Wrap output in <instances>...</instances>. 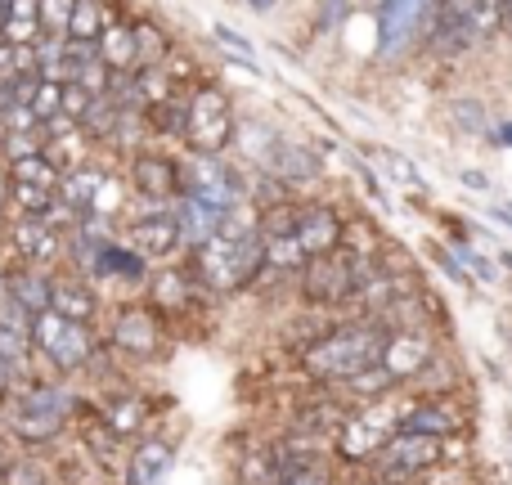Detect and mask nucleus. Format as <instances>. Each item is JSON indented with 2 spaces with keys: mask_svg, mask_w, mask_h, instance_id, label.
Wrapping results in <instances>:
<instances>
[{
  "mask_svg": "<svg viewBox=\"0 0 512 485\" xmlns=\"http://www.w3.org/2000/svg\"><path fill=\"white\" fill-rule=\"evenodd\" d=\"M382 342H387V324L369 315H346L324 324L315 337H306L297 351V369L306 382L328 391H342L355 373L382 360Z\"/></svg>",
  "mask_w": 512,
  "mask_h": 485,
  "instance_id": "f257e3e1",
  "label": "nucleus"
},
{
  "mask_svg": "<svg viewBox=\"0 0 512 485\" xmlns=\"http://www.w3.org/2000/svg\"><path fill=\"white\" fill-rule=\"evenodd\" d=\"M261 270H265L261 239H256L252 221H239V212L225 216L221 230L189 252V274L212 301L252 288L261 279Z\"/></svg>",
  "mask_w": 512,
  "mask_h": 485,
  "instance_id": "f03ea898",
  "label": "nucleus"
},
{
  "mask_svg": "<svg viewBox=\"0 0 512 485\" xmlns=\"http://www.w3.org/2000/svg\"><path fill=\"white\" fill-rule=\"evenodd\" d=\"M405 396L409 391H396L387 400H373V405H355L351 418L342 423V432L333 436V463H346V468H369L382 454V445L400 432V414H405Z\"/></svg>",
  "mask_w": 512,
  "mask_h": 485,
  "instance_id": "7ed1b4c3",
  "label": "nucleus"
},
{
  "mask_svg": "<svg viewBox=\"0 0 512 485\" xmlns=\"http://www.w3.org/2000/svg\"><path fill=\"white\" fill-rule=\"evenodd\" d=\"M364 274H369V261L351 252H328V256H310L297 274V297L306 301L310 310H342V306H355V292H360Z\"/></svg>",
  "mask_w": 512,
  "mask_h": 485,
  "instance_id": "20e7f679",
  "label": "nucleus"
},
{
  "mask_svg": "<svg viewBox=\"0 0 512 485\" xmlns=\"http://www.w3.org/2000/svg\"><path fill=\"white\" fill-rule=\"evenodd\" d=\"M234 135H239V122H234L230 95H225L216 81L189 86V95H185V144H189V153L221 158V153L234 144Z\"/></svg>",
  "mask_w": 512,
  "mask_h": 485,
  "instance_id": "39448f33",
  "label": "nucleus"
},
{
  "mask_svg": "<svg viewBox=\"0 0 512 485\" xmlns=\"http://www.w3.org/2000/svg\"><path fill=\"white\" fill-rule=\"evenodd\" d=\"M32 346H36V355L50 360L54 373H63V378L90 369L99 355V337L90 333V324H72V319L54 315V310L32 315Z\"/></svg>",
  "mask_w": 512,
  "mask_h": 485,
  "instance_id": "423d86ee",
  "label": "nucleus"
},
{
  "mask_svg": "<svg viewBox=\"0 0 512 485\" xmlns=\"http://www.w3.org/2000/svg\"><path fill=\"white\" fill-rule=\"evenodd\" d=\"M454 441H432V436H414V432H396L387 445H382V454L369 463L373 477L387 481V485H418L427 477V472L445 468V463H454Z\"/></svg>",
  "mask_w": 512,
  "mask_h": 485,
  "instance_id": "0eeeda50",
  "label": "nucleus"
},
{
  "mask_svg": "<svg viewBox=\"0 0 512 485\" xmlns=\"http://www.w3.org/2000/svg\"><path fill=\"white\" fill-rule=\"evenodd\" d=\"M180 189L221 216H234L248 203V180H243V171L225 158H203V153H189V158L180 162Z\"/></svg>",
  "mask_w": 512,
  "mask_h": 485,
  "instance_id": "6e6552de",
  "label": "nucleus"
},
{
  "mask_svg": "<svg viewBox=\"0 0 512 485\" xmlns=\"http://www.w3.org/2000/svg\"><path fill=\"white\" fill-rule=\"evenodd\" d=\"M441 355V337L432 324H409V328H387V342H382V369L396 378V387L405 391L427 364Z\"/></svg>",
  "mask_w": 512,
  "mask_h": 485,
  "instance_id": "1a4fd4ad",
  "label": "nucleus"
},
{
  "mask_svg": "<svg viewBox=\"0 0 512 485\" xmlns=\"http://www.w3.org/2000/svg\"><path fill=\"white\" fill-rule=\"evenodd\" d=\"M108 346L126 360H158L167 346V324L153 306H122L108 324Z\"/></svg>",
  "mask_w": 512,
  "mask_h": 485,
  "instance_id": "9d476101",
  "label": "nucleus"
},
{
  "mask_svg": "<svg viewBox=\"0 0 512 485\" xmlns=\"http://www.w3.org/2000/svg\"><path fill=\"white\" fill-rule=\"evenodd\" d=\"M400 432L432 436V441H459L468 432V414L454 396H405Z\"/></svg>",
  "mask_w": 512,
  "mask_h": 485,
  "instance_id": "9b49d317",
  "label": "nucleus"
},
{
  "mask_svg": "<svg viewBox=\"0 0 512 485\" xmlns=\"http://www.w3.org/2000/svg\"><path fill=\"white\" fill-rule=\"evenodd\" d=\"M131 189L153 207H171L185 189H180V162L167 153H135L131 158Z\"/></svg>",
  "mask_w": 512,
  "mask_h": 485,
  "instance_id": "f8f14e48",
  "label": "nucleus"
},
{
  "mask_svg": "<svg viewBox=\"0 0 512 485\" xmlns=\"http://www.w3.org/2000/svg\"><path fill=\"white\" fill-rule=\"evenodd\" d=\"M427 9H432V0H378V50L387 59L409 50L418 27L427 23Z\"/></svg>",
  "mask_w": 512,
  "mask_h": 485,
  "instance_id": "ddd939ff",
  "label": "nucleus"
},
{
  "mask_svg": "<svg viewBox=\"0 0 512 485\" xmlns=\"http://www.w3.org/2000/svg\"><path fill=\"white\" fill-rule=\"evenodd\" d=\"M171 468H176V441L171 436H140L126 450L122 485H167Z\"/></svg>",
  "mask_w": 512,
  "mask_h": 485,
  "instance_id": "4468645a",
  "label": "nucleus"
},
{
  "mask_svg": "<svg viewBox=\"0 0 512 485\" xmlns=\"http://www.w3.org/2000/svg\"><path fill=\"white\" fill-rule=\"evenodd\" d=\"M5 243L14 247V256L23 265H41V270L63 256V234L50 230L41 216H14V221H5Z\"/></svg>",
  "mask_w": 512,
  "mask_h": 485,
  "instance_id": "2eb2a0df",
  "label": "nucleus"
},
{
  "mask_svg": "<svg viewBox=\"0 0 512 485\" xmlns=\"http://www.w3.org/2000/svg\"><path fill=\"white\" fill-rule=\"evenodd\" d=\"M126 247H135L144 261H167V256H176L185 243H180L171 207H153V212L135 216L131 230H126Z\"/></svg>",
  "mask_w": 512,
  "mask_h": 485,
  "instance_id": "dca6fc26",
  "label": "nucleus"
},
{
  "mask_svg": "<svg viewBox=\"0 0 512 485\" xmlns=\"http://www.w3.org/2000/svg\"><path fill=\"white\" fill-rule=\"evenodd\" d=\"M144 288H149V306L158 310V315H185V310H194L198 301L207 297V292L194 283L189 265H162V270L149 274Z\"/></svg>",
  "mask_w": 512,
  "mask_h": 485,
  "instance_id": "f3484780",
  "label": "nucleus"
},
{
  "mask_svg": "<svg viewBox=\"0 0 512 485\" xmlns=\"http://www.w3.org/2000/svg\"><path fill=\"white\" fill-rule=\"evenodd\" d=\"M5 423L14 432L18 445L36 450V445H54L63 432H68L72 418L68 414H54V409H36V405H23V400H9L5 405Z\"/></svg>",
  "mask_w": 512,
  "mask_h": 485,
  "instance_id": "a211bd4d",
  "label": "nucleus"
},
{
  "mask_svg": "<svg viewBox=\"0 0 512 485\" xmlns=\"http://www.w3.org/2000/svg\"><path fill=\"white\" fill-rule=\"evenodd\" d=\"M50 310L72 324H95L99 319V288L77 270H63L50 279Z\"/></svg>",
  "mask_w": 512,
  "mask_h": 485,
  "instance_id": "6ab92c4d",
  "label": "nucleus"
},
{
  "mask_svg": "<svg viewBox=\"0 0 512 485\" xmlns=\"http://www.w3.org/2000/svg\"><path fill=\"white\" fill-rule=\"evenodd\" d=\"M149 274H153V265L144 261L135 247H126L122 239H108V243H99V252H95V261H90L86 279L90 283L104 279V283H131V288H144V283H149Z\"/></svg>",
  "mask_w": 512,
  "mask_h": 485,
  "instance_id": "aec40b11",
  "label": "nucleus"
},
{
  "mask_svg": "<svg viewBox=\"0 0 512 485\" xmlns=\"http://www.w3.org/2000/svg\"><path fill=\"white\" fill-rule=\"evenodd\" d=\"M77 436H81V454H86L99 472H122L126 441H117V436L108 432L104 418H99L95 409H86V405L77 409Z\"/></svg>",
  "mask_w": 512,
  "mask_h": 485,
  "instance_id": "412c9836",
  "label": "nucleus"
},
{
  "mask_svg": "<svg viewBox=\"0 0 512 485\" xmlns=\"http://www.w3.org/2000/svg\"><path fill=\"white\" fill-rule=\"evenodd\" d=\"M95 414L104 418V427L117 436V441H140L153 409H149V400H144L140 391H113V396H104L95 405Z\"/></svg>",
  "mask_w": 512,
  "mask_h": 485,
  "instance_id": "4be33fe9",
  "label": "nucleus"
},
{
  "mask_svg": "<svg viewBox=\"0 0 512 485\" xmlns=\"http://www.w3.org/2000/svg\"><path fill=\"white\" fill-rule=\"evenodd\" d=\"M342 234H346V221H342L337 207L306 203V212H301V230H297V243H301V252H306V261L310 256L337 252V247H342Z\"/></svg>",
  "mask_w": 512,
  "mask_h": 485,
  "instance_id": "5701e85b",
  "label": "nucleus"
},
{
  "mask_svg": "<svg viewBox=\"0 0 512 485\" xmlns=\"http://www.w3.org/2000/svg\"><path fill=\"white\" fill-rule=\"evenodd\" d=\"M50 270H41V265H5L0 270V292H5L9 301H18V306L27 310V315H41V310H50Z\"/></svg>",
  "mask_w": 512,
  "mask_h": 485,
  "instance_id": "b1692460",
  "label": "nucleus"
},
{
  "mask_svg": "<svg viewBox=\"0 0 512 485\" xmlns=\"http://www.w3.org/2000/svg\"><path fill=\"white\" fill-rule=\"evenodd\" d=\"M108 176H113V171L95 167V162H86V167H72L68 176H59V189H54V198H59L68 212L90 216V212H95V203H99V194H104Z\"/></svg>",
  "mask_w": 512,
  "mask_h": 485,
  "instance_id": "393cba45",
  "label": "nucleus"
},
{
  "mask_svg": "<svg viewBox=\"0 0 512 485\" xmlns=\"http://www.w3.org/2000/svg\"><path fill=\"white\" fill-rule=\"evenodd\" d=\"M301 212H306V203H301V198H292V194H283V198H274V203L256 207V216H252L256 239H261V243L297 239V230H301Z\"/></svg>",
  "mask_w": 512,
  "mask_h": 485,
  "instance_id": "a878e982",
  "label": "nucleus"
},
{
  "mask_svg": "<svg viewBox=\"0 0 512 485\" xmlns=\"http://www.w3.org/2000/svg\"><path fill=\"white\" fill-rule=\"evenodd\" d=\"M171 216H176V230H180V243L194 252L198 243H207L216 230L225 225V216L221 212H212L207 203H198V198H189V194H180L176 203H171Z\"/></svg>",
  "mask_w": 512,
  "mask_h": 485,
  "instance_id": "bb28decb",
  "label": "nucleus"
},
{
  "mask_svg": "<svg viewBox=\"0 0 512 485\" xmlns=\"http://www.w3.org/2000/svg\"><path fill=\"white\" fill-rule=\"evenodd\" d=\"M95 54H99V63H104L108 72H135V32H131V18H113V23L104 27V36H99Z\"/></svg>",
  "mask_w": 512,
  "mask_h": 485,
  "instance_id": "cd10ccee",
  "label": "nucleus"
},
{
  "mask_svg": "<svg viewBox=\"0 0 512 485\" xmlns=\"http://www.w3.org/2000/svg\"><path fill=\"white\" fill-rule=\"evenodd\" d=\"M135 32V68H162L171 59V36L158 18H131Z\"/></svg>",
  "mask_w": 512,
  "mask_h": 485,
  "instance_id": "c85d7f7f",
  "label": "nucleus"
},
{
  "mask_svg": "<svg viewBox=\"0 0 512 485\" xmlns=\"http://www.w3.org/2000/svg\"><path fill=\"white\" fill-rule=\"evenodd\" d=\"M113 23L104 0H72V18H68V32L63 41H77V45H99L104 27Z\"/></svg>",
  "mask_w": 512,
  "mask_h": 485,
  "instance_id": "c756f323",
  "label": "nucleus"
},
{
  "mask_svg": "<svg viewBox=\"0 0 512 485\" xmlns=\"http://www.w3.org/2000/svg\"><path fill=\"white\" fill-rule=\"evenodd\" d=\"M117 122H122V108H117L113 99H95V104L86 108V117L77 122V131L86 135L90 144H108L117 131Z\"/></svg>",
  "mask_w": 512,
  "mask_h": 485,
  "instance_id": "7c9ffc66",
  "label": "nucleus"
},
{
  "mask_svg": "<svg viewBox=\"0 0 512 485\" xmlns=\"http://www.w3.org/2000/svg\"><path fill=\"white\" fill-rule=\"evenodd\" d=\"M0 485H59V481L41 459L18 454V459H0Z\"/></svg>",
  "mask_w": 512,
  "mask_h": 485,
  "instance_id": "2f4dec72",
  "label": "nucleus"
},
{
  "mask_svg": "<svg viewBox=\"0 0 512 485\" xmlns=\"http://www.w3.org/2000/svg\"><path fill=\"white\" fill-rule=\"evenodd\" d=\"M32 355H36L32 333H18V328L0 324V360H5L18 378H32V373H27V369H32Z\"/></svg>",
  "mask_w": 512,
  "mask_h": 485,
  "instance_id": "473e14b6",
  "label": "nucleus"
},
{
  "mask_svg": "<svg viewBox=\"0 0 512 485\" xmlns=\"http://www.w3.org/2000/svg\"><path fill=\"white\" fill-rule=\"evenodd\" d=\"M144 126L158 135H176V140H185V99H162V104L144 108Z\"/></svg>",
  "mask_w": 512,
  "mask_h": 485,
  "instance_id": "72a5a7b5",
  "label": "nucleus"
},
{
  "mask_svg": "<svg viewBox=\"0 0 512 485\" xmlns=\"http://www.w3.org/2000/svg\"><path fill=\"white\" fill-rule=\"evenodd\" d=\"M9 180H18V185H36V189H59V171L45 162V149L36 153V158H23V162H9L5 167Z\"/></svg>",
  "mask_w": 512,
  "mask_h": 485,
  "instance_id": "f704fd0d",
  "label": "nucleus"
},
{
  "mask_svg": "<svg viewBox=\"0 0 512 485\" xmlns=\"http://www.w3.org/2000/svg\"><path fill=\"white\" fill-rule=\"evenodd\" d=\"M9 203L18 207V216H45L54 203V189H36V185H18L9 180Z\"/></svg>",
  "mask_w": 512,
  "mask_h": 485,
  "instance_id": "c9c22d12",
  "label": "nucleus"
},
{
  "mask_svg": "<svg viewBox=\"0 0 512 485\" xmlns=\"http://www.w3.org/2000/svg\"><path fill=\"white\" fill-rule=\"evenodd\" d=\"M0 135H41V122H36L32 108L5 104L0 108Z\"/></svg>",
  "mask_w": 512,
  "mask_h": 485,
  "instance_id": "e433bc0d",
  "label": "nucleus"
},
{
  "mask_svg": "<svg viewBox=\"0 0 512 485\" xmlns=\"http://www.w3.org/2000/svg\"><path fill=\"white\" fill-rule=\"evenodd\" d=\"M45 144H41V135H0V162H23V158H36Z\"/></svg>",
  "mask_w": 512,
  "mask_h": 485,
  "instance_id": "4c0bfd02",
  "label": "nucleus"
},
{
  "mask_svg": "<svg viewBox=\"0 0 512 485\" xmlns=\"http://www.w3.org/2000/svg\"><path fill=\"white\" fill-rule=\"evenodd\" d=\"M32 113H36V122H50V117H59L63 113V86H54V81H41V86H36V95H32Z\"/></svg>",
  "mask_w": 512,
  "mask_h": 485,
  "instance_id": "58836bf2",
  "label": "nucleus"
},
{
  "mask_svg": "<svg viewBox=\"0 0 512 485\" xmlns=\"http://www.w3.org/2000/svg\"><path fill=\"white\" fill-rule=\"evenodd\" d=\"M72 18V0H41V32L45 36H63Z\"/></svg>",
  "mask_w": 512,
  "mask_h": 485,
  "instance_id": "ea45409f",
  "label": "nucleus"
},
{
  "mask_svg": "<svg viewBox=\"0 0 512 485\" xmlns=\"http://www.w3.org/2000/svg\"><path fill=\"white\" fill-rule=\"evenodd\" d=\"M283 485H337V463H333V459L306 463V468H297Z\"/></svg>",
  "mask_w": 512,
  "mask_h": 485,
  "instance_id": "a19ab883",
  "label": "nucleus"
},
{
  "mask_svg": "<svg viewBox=\"0 0 512 485\" xmlns=\"http://www.w3.org/2000/svg\"><path fill=\"white\" fill-rule=\"evenodd\" d=\"M41 23H14V18H0V41L5 45H36L41 41Z\"/></svg>",
  "mask_w": 512,
  "mask_h": 485,
  "instance_id": "79ce46f5",
  "label": "nucleus"
},
{
  "mask_svg": "<svg viewBox=\"0 0 512 485\" xmlns=\"http://www.w3.org/2000/svg\"><path fill=\"white\" fill-rule=\"evenodd\" d=\"M212 36H216V41H221L225 50H230L239 63H248V68H256V59H252V45L243 41L239 32H230V27H225V23H216V27H212Z\"/></svg>",
  "mask_w": 512,
  "mask_h": 485,
  "instance_id": "37998d69",
  "label": "nucleus"
},
{
  "mask_svg": "<svg viewBox=\"0 0 512 485\" xmlns=\"http://www.w3.org/2000/svg\"><path fill=\"white\" fill-rule=\"evenodd\" d=\"M90 104H95V99H90L81 86H72V81H68V86H63V117H68V122H81Z\"/></svg>",
  "mask_w": 512,
  "mask_h": 485,
  "instance_id": "c03bdc74",
  "label": "nucleus"
},
{
  "mask_svg": "<svg viewBox=\"0 0 512 485\" xmlns=\"http://www.w3.org/2000/svg\"><path fill=\"white\" fill-rule=\"evenodd\" d=\"M5 18H14V23H41V0H5Z\"/></svg>",
  "mask_w": 512,
  "mask_h": 485,
  "instance_id": "a18cd8bd",
  "label": "nucleus"
},
{
  "mask_svg": "<svg viewBox=\"0 0 512 485\" xmlns=\"http://www.w3.org/2000/svg\"><path fill=\"white\" fill-rule=\"evenodd\" d=\"M18 382H23V378H18V373L9 369L5 360H0V405H9V396L18 391Z\"/></svg>",
  "mask_w": 512,
  "mask_h": 485,
  "instance_id": "49530a36",
  "label": "nucleus"
},
{
  "mask_svg": "<svg viewBox=\"0 0 512 485\" xmlns=\"http://www.w3.org/2000/svg\"><path fill=\"white\" fill-rule=\"evenodd\" d=\"M499 27L512 36V0H499Z\"/></svg>",
  "mask_w": 512,
  "mask_h": 485,
  "instance_id": "de8ad7c7",
  "label": "nucleus"
},
{
  "mask_svg": "<svg viewBox=\"0 0 512 485\" xmlns=\"http://www.w3.org/2000/svg\"><path fill=\"white\" fill-rule=\"evenodd\" d=\"M5 207H9V176L0 171V216H5Z\"/></svg>",
  "mask_w": 512,
  "mask_h": 485,
  "instance_id": "09e8293b",
  "label": "nucleus"
},
{
  "mask_svg": "<svg viewBox=\"0 0 512 485\" xmlns=\"http://www.w3.org/2000/svg\"><path fill=\"white\" fill-rule=\"evenodd\" d=\"M346 9V0H324V18H337Z\"/></svg>",
  "mask_w": 512,
  "mask_h": 485,
  "instance_id": "8fccbe9b",
  "label": "nucleus"
},
{
  "mask_svg": "<svg viewBox=\"0 0 512 485\" xmlns=\"http://www.w3.org/2000/svg\"><path fill=\"white\" fill-rule=\"evenodd\" d=\"M248 5L256 9V14H265V9H274V0H248Z\"/></svg>",
  "mask_w": 512,
  "mask_h": 485,
  "instance_id": "3c124183",
  "label": "nucleus"
},
{
  "mask_svg": "<svg viewBox=\"0 0 512 485\" xmlns=\"http://www.w3.org/2000/svg\"><path fill=\"white\" fill-rule=\"evenodd\" d=\"M5 104H9V90H5V86H0V108H5Z\"/></svg>",
  "mask_w": 512,
  "mask_h": 485,
  "instance_id": "603ef678",
  "label": "nucleus"
},
{
  "mask_svg": "<svg viewBox=\"0 0 512 485\" xmlns=\"http://www.w3.org/2000/svg\"><path fill=\"white\" fill-rule=\"evenodd\" d=\"M0 239H5V216H0Z\"/></svg>",
  "mask_w": 512,
  "mask_h": 485,
  "instance_id": "864d4df0",
  "label": "nucleus"
},
{
  "mask_svg": "<svg viewBox=\"0 0 512 485\" xmlns=\"http://www.w3.org/2000/svg\"><path fill=\"white\" fill-rule=\"evenodd\" d=\"M0 18H5V0H0Z\"/></svg>",
  "mask_w": 512,
  "mask_h": 485,
  "instance_id": "5fc2aeb1",
  "label": "nucleus"
},
{
  "mask_svg": "<svg viewBox=\"0 0 512 485\" xmlns=\"http://www.w3.org/2000/svg\"><path fill=\"white\" fill-rule=\"evenodd\" d=\"M373 485H387V481H373Z\"/></svg>",
  "mask_w": 512,
  "mask_h": 485,
  "instance_id": "6e6d98bb",
  "label": "nucleus"
}]
</instances>
